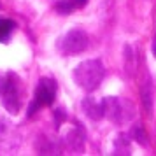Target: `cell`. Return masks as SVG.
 Masks as SVG:
<instances>
[{"mask_svg":"<svg viewBox=\"0 0 156 156\" xmlns=\"http://www.w3.org/2000/svg\"><path fill=\"white\" fill-rule=\"evenodd\" d=\"M74 81L77 83L79 88H83L84 91L91 93L100 86V83L105 77V69L100 60H86L74 69L72 74Z\"/></svg>","mask_w":156,"mask_h":156,"instance_id":"cell-1","label":"cell"},{"mask_svg":"<svg viewBox=\"0 0 156 156\" xmlns=\"http://www.w3.org/2000/svg\"><path fill=\"white\" fill-rule=\"evenodd\" d=\"M56 91H58V84L55 79H51V77L39 79V83L35 86V91H34V98H32V102L28 105V111H27V116L32 118L41 107L51 105L55 102V98H56Z\"/></svg>","mask_w":156,"mask_h":156,"instance_id":"cell-2","label":"cell"},{"mask_svg":"<svg viewBox=\"0 0 156 156\" xmlns=\"http://www.w3.org/2000/svg\"><path fill=\"white\" fill-rule=\"evenodd\" d=\"M21 102H23L21 81L14 72H7L4 91H2V104H4V107L9 114H18L20 109H21Z\"/></svg>","mask_w":156,"mask_h":156,"instance_id":"cell-3","label":"cell"},{"mask_svg":"<svg viewBox=\"0 0 156 156\" xmlns=\"http://www.w3.org/2000/svg\"><path fill=\"white\" fill-rule=\"evenodd\" d=\"M102 102H104V109H105V118L109 121L123 125V123L133 119L135 109L132 105V102L123 100L119 97H105Z\"/></svg>","mask_w":156,"mask_h":156,"instance_id":"cell-4","label":"cell"},{"mask_svg":"<svg viewBox=\"0 0 156 156\" xmlns=\"http://www.w3.org/2000/svg\"><path fill=\"white\" fill-rule=\"evenodd\" d=\"M90 46V39L84 30H70L67 32L63 37H60L56 42V49L63 55V56H72V55H79L84 53Z\"/></svg>","mask_w":156,"mask_h":156,"instance_id":"cell-5","label":"cell"},{"mask_svg":"<svg viewBox=\"0 0 156 156\" xmlns=\"http://www.w3.org/2000/svg\"><path fill=\"white\" fill-rule=\"evenodd\" d=\"M86 144V133L84 128L81 126V123H76L69 133L65 135V146L67 149H70L74 153H83Z\"/></svg>","mask_w":156,"mask_h":156,"instance_id":"cell-6","label":"cell"},{"mask_svg":"<svg viewBox=\"0 0 156 156\" xmlns=\"http://www.w3.org/2000/svg\"><path fill=\"white\" fill-rule=\"evenodd\" d=\"M81 107H83V111H84L86 116L93 121H100L102 118H105V109H104V102L102 100L97 102L93 97H86L81 102Z\"/></svg>","mask_w":156,"mask_h":156,"instance_id":"cell-7","label":"cell"},{"mask_svg":"<svg viewBox=\"0 0 156 156\" xmlns=\"http://www.w3.org/2000/svg\"><path fill=\"white\" fill-rule=\"evenodd\" d=\"M86 4H88V0H60L56 4V12L62 16H69L76 9H83Z\"/></svg>","mask_w":156,"mask_h":156,"instance_id":"cell-8","label":"cell"},{"mask_svg":"<svg viewBox=\"0 0 156 156\" xmlns=\"http://www.w3.org/2000/svg\"><path fill=\"white\" fill-rule=\"evenodd\" d=\"M130 133H119L114 140V154H132V147H130Z\"/></svg>","mask_w":156,"mask_h":156,"instance_id":"cell-9","label":"cell"},{"mask_svg":"<svg viewBox=\"0 0 156 156\" xmlns=\"http://www.w3.org/2000/svg\"><path fill=\"white\" fill-rule=\"evenodd\" d=\"M14 30H16V23L12 21V20L2 18V20H0V42L7 44Z\"/></svg>","mask_w":156,"mask_h":156,"instance_id":"cell-10","label":"cell"},{"mask_svg":"<svg viewBox=\"0 0 156 156\" xmlns=\"http://www.w3.org/2000/svg\"><path fill=\"white\" fill-rule=\"evenodd\" d=\"M140 97H142L144 109L147 111V114H151V111H153V90H151V83H149V79L144 83V84H142Z\"/></svg>","mask_w":156,"mask_h":156,"instance_id":"cell-11","label":"cell"},{"mask_svg":"<svg viewBox=\"0 0 156 156\" xmlns=\"http://www.w3.org/2000/svg\"><path fill=\"white\" fill-rule=\"evenodd\" d=\"M130 135H132V139H135V140L139 142V144H147V133L144 132V128L137 123V125H133L132 126V130H130Z\"/></svg>","mask_w":156,"mask_h":156,"instance_id":"cell-12","label":"cell"},{"mask_svg":"<svg viewBox=\"0 0 156 156\" xmlns=\"http://www.w3.org/2000/svg\"><path fill=\"white\" fill-rule=\"evenodd\" d=\"M53 118H55V126L60 128L65 123V119H67V111L63 107H58V109L53 111Z\"/></svg>","mask_w":156,"mask_h":156,"instance_id":"cell-13","label":"cell"},{"mask_svg":"<svg viewBox=\"0 0 156 156\" xmlns=\"http://www.w3.org/2000/svg\"><path fill=\"white\" fill-rule=\"evenodd\" d=\"M4 84H5V77L0 76V97H2V91H4Z\"/></svg>","mask_w":156,"mask_h":156,"instance_id":"cell-14","label":"cell"},{"mask_svg":"<svg viewBox=\"0 0 156 156\" xmlns=\"http://www.w3.org/2000/svg\"><path fill=\"white\" fill-rule=\"evenodd\" d=\"M153 55L156 58V37H154V41H153Z\"/></svg>","mask_w":156,"mask_h":156,"instance_id":"cell-15","label":"cell"}]
</instances>
